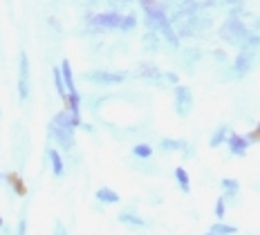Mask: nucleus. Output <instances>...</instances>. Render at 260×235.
Masks as SVG:
<instances>
[{
  "label": "nucleus",
  "mask_w": 260,
  "mask_h": 235,
  "mask_svg": "<svg viewBox=\"0 0 260 235\" xmlns=\"http://www.w3.org/2000/svg\"><path fill=\"white\" fill-rule=\"evenodd\" d=\"M224 213H226V202H224V197H220L218 202H215V215L222 220V217H224Z\"/></svg>",
  "instance_id": "nucleus-24"
},
{
  "label": "nucleus",
  "mask_w": 260,
  "mask_h": 235,
  "mask_svg": "<svg viewBox=\"0 0 260 235\" xmlns=\"http://www.w3.org/2000/svg\"><path fill=\"white\" fill-rule=\"evenodd\" d=\"M133 157H137V159H150L153 157V148L148 144H137L133 148Z\"/></svg>",
  "instance_id": "nucleus-17"
},
{
  "label": "nucleus",
  "mask_w": 260,
  "mask_h": 235,
  "mask_svg": "<svg viewBox=\"0 0 260 235\" xmlns=\"http://www.w3.org/2000/svg\"><path fill=\"white\" fill-rule=\"evenodd\" d=\"M119 222L128 224V226H133V228H144L146 226V222L142 220V217H137L135 213H130V211H123L121 215H119Z\"/></svg>",
  "instance_id": "nucleus-14"
},
{
  "label": "nucleus",
  "mask_w": 260,
  "mask_h": 235,
  "mask_svg": "<svg viewBox=\"0 0 260 235\" xmlns=\"http://www.w3.org/2000/svg\"><path fill=\"white\" fill-rule=\"evenodd\" d=\"M224 139H226V128H224V125H220V128L213 132V137H211V141H209L211 148H218V146H220Z\"/></svg>",
  "instance_id": "nucleus-19"
},
{
  "label": "nucleus",
  "mask_w": 260,
  "mask_h": 235,
  "mask_svg": "<svg viewBox=\"0 0 260 235\" xmlns=\"http://www.w3.org/2000/svg\"><path fill=\"white\" fill-rule=\"evenodd\" d=\"M52 123H56V125H63V128H79L81 125V117H74L72 112L70 110H61L56 114V117H54V121Z\"/></svg>",
  "instance_id": "nucleus-7"
},
{
  "label": "nucleus",
  "mask_w": 260,
  "mask_h": 235,
  "mask_svg": "<svg viewBox=\"0 0 260 235\" xmlns=\"http://www.w3.org/2000/svg\"><path fill=\"white\" fill-rule=\"evenodd\" d=\"M47 157H50V163H52V173H54V177H63L65 166H63V157H61V152H58L56 148H50V150H47Z\"/></svg>",
  "instance_id": "nucleus-9"
},
{
  "label": "nucleus",
  "mask_w": 260,
  "mask_h": 235,
  "mask_svg": "<svg viewBox=\"0 0 260 235\" xmlns=\"http://www.w3.org/2000/svg\"><path fill=\"white\" fill-rule=\"evenodd\" d=\"M251 61H253V58H249L247 54H242V52H240V54H238V58H236L234 72H236V74H240V76H245L249 70H251Z\"/></svg>",
  "instance_id": "nucleus-12"
},
{
  "label": "nucleus",
  "mask_w": 260,
  "mask_h": 235,
  "mask_svg": "<svg viewBox=\"0 0 260 235\" xmlns=\"http://www.w3.org/2000/svg\"><path fill=\"white\" fill-rule=\"evenodd\" d=\"M238 231L236 226H229V224H213V228H211V233L215 235H234Z\"/></svg>",
  "instance_id": "nucleus-22"
},
{
  "label": "nucleus",
  "mask_w": 260,
  "mask_h": 235,
  "mask_svg": "<svg viewBox=\"0 0 260 235\" xmlns=\"http://www.w3.org/2000/svg\"><path fill=\"white\" fill-rule=\"evenodd\" d=\"M137 74L142 76V79H146V81H159L161 79V72L155 68V65H150V63H142V65H139Z\"/></svg>",
  "instance_id": "nucleus-10"
},
{
  "label": "nucleus",
  "mask_w": 260,
  "mask_h": 235,
  "mask_svg": "<svg viewBox=\"0 0 260 235\" xmlns=\"http://www.w3.org/2000/svg\"><path fill=\"white\" fill-rule=\"evenodd\" d=\"M193 108V94L186 85H177L175 87V112L180 117H186Z\"/></svg>",
  "instance_id": "nucleus-5"
},
{
  "label": "nucleus",
  "mask_w": 260,
  "mask_h": 235,
  "mask_svg": "<svg viewBox=\"0 0 260 235\" xmlns=\"http://www.w3.org/2000/svg\"><path fill=\"white\" fill-rule=\"evenodd\" d=\"M88 23L96 29H104V31H112L119 29V23H121V14L119 12H101V14H92L88 16Z\"/></svg>",
  "instance_id": "nucleus-3"
},
{
  "label": "nucleus",
  "mask_w": 260,
  "mask_h": 235,
  "mask_svg": "<svg viewBox=\"0 0 260 235\" xmlns=\"http://www.w3.org/2000/svg\"><path fill=\"white\" fill-rule=\"evenodd\" d=\"M25 233H27V222L20 220L18 222V228H16V235H25Z\"/></svg>",
  "instance_id": "nucleus-27"
},
{
  "label": "nucleus",
  "mask_w": 260,
  "mask_h": 235,
  "mask_svg": "<svg viewBox=\"0 0 260 235\" xmlns=\"http://www.w3.org/2000/svg\"><path fill=\"white\" fill-rule=\"evenodd\" d=\"M9 179H12L16 193H18V195H25V186H23V182H20V179H16V177H9Z\"/></svg>",
  "instance_id": "nucleus-25"
},
{
  "label": "nucleus",
  "mask_w": 260,
  "mask_h": 235,
  "mask_svg": "<svg viewBox=\"0 0 260 235\" xmlns=\"http://www.w3.org/2000/svg\"><path fill=\"white\" fill-rule=\"evenodd\" d=\"M0 182H3V175H0Z\"/></svg>",
  "instance_id": "nucleus-30"
},
{
  "label": "nucleus",
  "mask_w": 260,
  "mask_h": 235,
  "mask_svg": "<svg viewBox=\"0 0 260 235\" xmlns=\"http://www.w3.org/2000/svg\"><path fill=\"white\" fill-rule=\"evenodd\" d=\"M61 74H63L65 90H68V92L77 90V83H74V74H72V68H70V61H63L61 63Z\"/></svg>",
  "instance_id": "nucleus-11"
},
{
  "label": "nucleus",
  "mask_w": 260,
  "mask_h": 235,
  "mask_svg": "<svg viewBox=\"0 0 260 235\" xmlns=\"http://www.w3.org/2000/svg\"><path fill=\"white\" fill-rule=\"evenodd\" d=\"M144 43H146V47H148V50H157V36H155V31H148V34L144 36Z\"/></svg>",
  "instance_id": "nucleus-23"
},
{
  "label": "nucleus",
  "mask_w": 260,
  "mask_h": 235,
  "mask_svg": "<svg viewBox=\"0 0 260 235\" xmlns=\"http://www.w3.org/2000/svg\"><path fill=\"white\" fill-rule=\"evenodd\" d=\"M161 79H166L171 85H177V83H180V79H177V74H175V72H166V74H161Z\"/></svg>",
  "instance_id": "nucleus-26"
},
{
  "label": "nucleus",
  "mask_w": 260,
  "mask_h": 235,
  "mask_svg": "<svg viewBox=\"0 0 260 235\" xmlns=\"http://www.w3.org/2000/svg\"><path fill=\"white\" fill-rule=\"evenodd\" d=\"M54 235H65V228H63V224H61V222L56 224V231H54Z\"/></svg>",
  "instance_id": "nucleus-28"
},
{
  "label": "nucleus",
  "mask_w": 260,
  "mask_h": 235,
  "mask_svg": "<svg viewBox=\"0 0 260 235\" xmlns=\"http://www.w3.org/2000/svg\"><path fill=\"white\" fill-rule=\"evenodd\" d=\"M182 3H186V0H182Z\"/></svg>",
  "instance_id": "nucleus-32"
},
{
  "label": "nucleus",
  "mask_w": 260,
  "mask_h": 235,
  "mask_svg": "<svg viewBox=\"0 0 260 235\" xmlns=\"http://www.w3.org/2000/svg\"><path fill=\"white\" fill-rule=\"evenodd\" d=\"M83 79L90 81V83H96V85H119L126 81V74L106 72V70H90V72L83 74Z\"/></svg>",
  "instance_id": "nucleus-4"
},
{
  "label": "nucleus",
  "mask_w": 260,
  "mask_h": 235,
  "mask_svg": "<svg viewBox=\"0 0 260 235\" xmlns=\"http://www.w3.org/2000/svg\"><path fill=\"white\" fill-rule=\"evenodd\" d=\"M161 150H182L186 148V144L184 141H175V139H161Z\"/></svg>",
  "instance_id": "nucleus-21"
},
{
  "label": "nucleus",
  "mask_w": 260,
  "mask_h": 235,
  "mask_svg": "<svg viewBox=\"0 0 260 235\" xmlns=\"http://www.w3.org/2000/svg\"><path fill=\"white\" fill-rule=\"evenodd\" d=\"M249 148V139L247 137H242V135H231L229 137V150H231V155H245Z\"/></svg>",
  "instance_id": "nucleus-8"
},
{
  "label": "nucleus",
  "mask_w": 260,
  "mask_h": 235,
  "mask_svg": "<svg viewBox=\"0 0 260 235\" xmlns=\"http://www.w3.org/2000/svg\"><path fill=\"white\" fill-rule=\"evenodd\" d=\"M207 235H215V233H207Z\"/></svg>",
  "instance_id": "nucleus-31"
},
{
  "label": "nucleus",
  "mask_w": 260,
  "mask_h": 235,
  "mask_svg": "<svg viewBox=\"0 0 260 235\" xmlns=\"http://www.w3.org/2000/svg\"><path fill=\"white\" fill-rule=\"evenodd\" d=\"M220 36L224 38L226 43H231V45H238V47H240L242 43H245L247 38H249V29H247V27L240 23V20L229 18L224 25H222Z\"/></svg>",
  "instance_id": "nucleus-2"
},
{
  "label": "nucleus",
  "mask_w": 260,
  "mask_h": 235,
  "mask_svg": "<svg viewBox=\"0 0 260 235\" xmlns=\"http://www.w3.org/2000/svg\"><path fill=\"white\" fill-rule=\"evenodd\" d=\"M135 27H137V16L135 14H128V16H121V23H119V29L121 31H133Z\"/></svg>",
  "instance_id": "nucleus-18"
},
{
  "label": "nucleus",
  "mask_w": 260,
  "mask_h": 235,
  "mask_svg": "<svg viewBox=\"0 0 260 235\" xmlns=\"http://www.w3.org/2000/svg\"><path fill=\"white\" fill-rule=\"evenodd\" d=\"M222 188H224V193L229 195V197H236L238 188H240V184L236 182V179H222Z\"/></svg>",
  "instance_id": "nucleus-20"
},
{
  "label": "nucleus",
  "mask_w": 260,
  "mask_h": 235,
  "mask_svg": "<svg viewBox=\"0 0 260 235\" xmlns=\"http://www.w3.org/2000/svg\"><path fill=\"white\" fill-rule=\"evenodd\" d=\"M31 96V74H29V58L25 52L18 56V99L27 103Z\"/></svg>",
  "instance_id": "nucleus-1"
},
{
  "label": "nucleus",
  "mask_w": 260,
  "mask_h": 235,
  "mask_svg": "<svg viewBox=\"0 0 260 235\" xmlns=\"http://www.w3.org/2000/svg\"><path fill=\"white\" fill-rule=\"evenodd\" d=\"M0 226H3V217H0Z\"/></svg>",
  "instance_id": "nucleus-29"
},
{
  "label": "nucleus",
  "mask_w": 260,
  "mask_h": 235,
  "mask_svg": "<svg viewBox=\"0 0 260 235\" xmlns=\"http://www.w3.org/2000/svg\"><path fill=\"white\" fill-rule=\"evenodd\" d=\"M96 202H101V204H119V195L112 188H99L96 190Z\"/></svg>",
  "instance_id": "nucleus-13"
},
{
  "label": "nucleus",
  "mask_w": 260,
  "mask_h": 235,
  "mask_svg": "<svg viewBox=\"0 0 260 235\" xmlns=\"http://www.w3.org/2000/svg\"><path fill=\"white\" fill-rule=\"evenodd\" d=\"M50 132L54 137V141H56L63 150H72L74 148V130L72 128H63V125L52 123L50 125Z\"/></svg>",
  "instance_id": "nucleus-6"
},
{
  "label": "nucleus",
  "mask_w": 260,
  "mask_h": 235,
  "mask_svg": "<svg viewBox=\"0 0 260 235\" xmlns=\"http://www.w3.org/2000/svg\"><path fill=\"white\" fill-rule=\"evenodd\" d=\"M52 79H54V87H56L58 96H61V99H65V94H68V90H65V83H63L61 68H54V70H52Z\"/></svg>",
  "instance_id": "nucleus-15"
},
{
  "label": "nucleus",
  "mask_w": 260,
  "mask_h": 235,
  "mask_svg": "<svg viewBox=\"0 0 260 235\" xmlns=\"http://www.w3.org/2000/svg\"><path fill=\"white\" fill-rule=\"evenodd\" d=\"M175 179H177V184H180V188L184 193L191 190V179H188V173L184 171V168H175Z\"/></svg>",
  "instance_id": "nucleus-16"
}]
</instances>
